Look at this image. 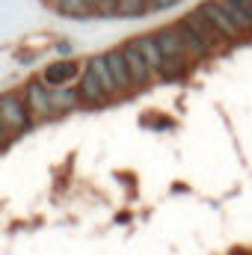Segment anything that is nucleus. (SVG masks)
I'll return each mask as SVG.
<instances>
[{
    "label": "nucleus",
    "instance_id": "8",
    "mask_svg": "<svg viewBox=\"0 0 252 255\" xmlns=\"http://www.w3.org/2000/svg\"><path fill=\"white\" fill-rule=\"evenodd\" d=\"M181 21L187 24L190 30H193V33H196V36H199V39H202V42H205L208 48H211V51H217V48H220V45L226 42V39H223V36H220V33L214 30V27H211V21H208V18H205V15L199 12V9H193V12H190V15H184Z\"/></svg>",
    "mask_w": 252,
    "mask_h": 255
},
{
    "label": "nucleus",
    "instance_id": "11",
    "mask_svg": "<svg viewBox=\"0 0 252 255\" xmlns=\"http://www.w3.org/2000/svg\"><path fill=\"white\" fill-rule=\"evenodd\" d=\"M133 42V48L142 54V60L148 63V68L154 71V77L160 74V65H163V51H160V45L154 42V33H145V36H136V39H130Z\"/></svg>",
    "mask_w": 252,
    "mask_h": 255
},
{
    "label": "nucleus",
    "instance_id": "2",
    "mask_svg": "<svg viewBox=\"0 0 252 255\" xmlns=\"http://www.w3.org/2000/svg\"><path fill=\"white\" fill-rule=\"evenodd\" d=\"M21 98L33 116V122H45L54 119V107H51V86L45 80H27L21 89Z\"/></svg>",
    "mask_w": 252,
    "mask_h": 255
},
{
    "label": "nucleus",
    "instance_id": "10",
    "mask_svg": "<svg viewBox=\"0 0 252 255\" xmlns=\"http://www.w3.org/2000/svg\"><path fill=\"white\" fill-rule=\"evenodd\" d=\"M86 68L98 77V83L107 89V95H110V98L122 95V89H119V83H116V77H113V71H110V65H107V57H104V54L89 57V60H86Z\"/></svg>",
    "mask_w": 252,
    "mask_h": 255
},
{
    "label": "nucleus",
    "instance_id": "18",
    "mask_svg": "<svg viewBox=\"0 0 252 255\" xmlns=\"http://www.w3.org/2000/svg\"><path fill=\"white\" fill-rule=\"evenodd\" d=\"M9 139H12V130L0 122V148H3V145H9Z\"/></svg>",
    "mask_w": 252,
    "mask_h": 255
},
{
    "label": "nucleus",
    "instance_id": "1",
    "mask_svg": "<svg viewBox=\"0 0 252 255\" xmlns=\"http://www.w3.org/2000/svg\"><path fill=\"white\" fill-rule=\"evenodd\" d=\"M0 122L12 130V136H21L33 128V116H30L21 92H3L0 95Z\"/></svg>",
    "mask_w": 252,
    "mask_h": 255
},
{
    "label": "nucleus",
    "instance_id": "13",
    "mask_svg": "<svg viewBox=\"0 0 252 255\" xmlns=\"http://www.w3.org/2000/svg\"><path fill=\"white\" fill-rule=\"evenodd\" d=\"M98 0H54V9L60 15H71V18H89L95 15Z\"/></svg>",
    "mask_w": 252,
    "mask_h": 255
},
{
    "label": "nucleus",
    "instance_id": "12",
    "mask_svg": "<svg viewBox=\"0 0 252 255\" xmlns=\"http://www.w3.org/2000/svg\"><path fill=\"white\" fill-rule=\"evenodd\" d=\"M104 57H107V65H110V71H113V77H116L119 89H122V92L136 89V86H133V77H130V71H127L125 57H122V48H113V51H107Z\"/></svg>",
    "mask_w": 252,
    "mask_h": 255
},
{
    "label": "nucleus",
    "instance_id": "5",
    "mask_svg": "<svg viewBox=\"0 0 252 255\" xmlns=\"http://www.w3.org/2000/svg\"><path fill=\"white\" fill-rule=\"evenodd\" d=\"M77 92H80V98H83V107H104L107 101H110V95H107V89L98 83V77L83 65V74L77 77Z\"/></svg>",
    "mask_w": 252,
    "mask_h": 255
},
{
    "label": "nucleus",
    "instance_id": "6",
    "mask_svg": "<svg viewBox=\"0 0 252 255\" xmlns=\"http://www.w3.org/2000/svg\"><path fill=\"white\" fill-rule=\"evenodd\" d=\"M122 57H125L127 71H130V77H133V86H136V89H139V86H148V83L154 80V71L148 68L145 60H142V54L133 48V42H125V45H122Z\"/></svg>",
    "mask_w": 252,
    "mask_h": 255
},
{
    "label": "nucleus",
    "instance_id": "17",
    "mask_svg": "<svg viewBox=\"0 0 252 255\" xmlns=\"http://www.w3.org/2000/svg\"><path fill=\"white\" fill-rule=\"evenodd\" d=\"M181 0H148V9L151 12H163V9H172V6H178Z\"/></svg>",
    "mask_w": 252,
    "mask_h": 255
},
{
    "label": "nucleus",
    "instance_id": "9",
    "mask_svg": "<svg viewBox=\"0 0 252 255\" xmlns=\"http://www.w3.org/2000/svg\"><path fill=\"white\" fill-rule=\"evenodd\" d=\"M51 107L54 116H65L83 107V98L77 92V86H51Z\"/></svg>",
    "mask_w": 252,
    "mask_h": 255
},
{
    "label": "nucleus",
    "instance_id": "3",
    "mask_svg": "<svg viewBox=\"0 0 252 255\" xmlns=\"http://www.w3.org/2000/svg\"><path fill=\"white\" fill-rule=\"evenodd\" d=\"M199 12L211 21V27H214L226 42H238V39H244V30L232 21V15L226 12L223 0H205V3L199 6Z\"/></svg>",
    "mask_w": 252,
    "mask_h": 255
},
{
    "label": "nucleus",
    "instance_id": "14",
    "mask_svg": "<svg viewBox=\"0 0 252 255\" xmlns=\"http://www.w3.org/2000/svg\"><path fill=\"white\" fill-rule=\"evenodd\" d=\"M190 60L187 54L184 57H163V65H160V74L157 77H163V80H178V77H184L190 68Z\"/></svg>",
    "mask_w": 252,
    "mask_h": 255
},
{
    "label": "nucleus",
    "instance_id": "4",
    "mask_svg": "<svg viewBox=\"0 0 252 255\" xmlns=\"http://www.w3.org/2000/svg\"><path fill=\"white\" fill-rule=\"evenodd\" d=\"M154 42L160 45L163 57H184V54H187L184 33H181V21H178V24H163V27H157Z\"/></svg>",
    "mask_w": 252,
    "mask_h": 255
},
{
    "label": "nucleus",
    "instance_id": "16",
    "mask_svg": "<svg viewBox=\"0 0 252 255\" xmlns=\"http://www.w3.org/2000/svg\"><path fill=\"white\" fill-rule=\"evenodd\" d=\"M116 6H119V0H98V6H95V15H116Z\"/></svg>",
    "mask_w": 252,
    "mask_h": 255
},
{
    "label": "nucleus",
    "instance_id": "15",
    "mask_svg": "<svg viewBox=\"0 0 252 255\" xmlns=\"http://www.w3.org/2000/svg\"><path fill=\"white\" fill-rule=\"evenodd\" d=\"M145 12H151L148 0H119V6H116V15H122V18H139Z\"/></svg>",
    "mask_w": 252,
    "mask_h": 255
},
{
    "label": "nucleus",
    "instance_id": "7",
    "mask_svg": "<svg viewBox=\"0 0 252 255\" xmlns=\"http://www.w3.org/2000/svg\"><path fill=\"white\" fill-rule=\"evenodd\" d=\"M80 74H83V68L74 63V60H57V63L45 65L42 80H45L48 86H68V83L77 80Z\"/></svg>",
    "mask_w": 252,
    "mask_h": 255
}]
</instances>
